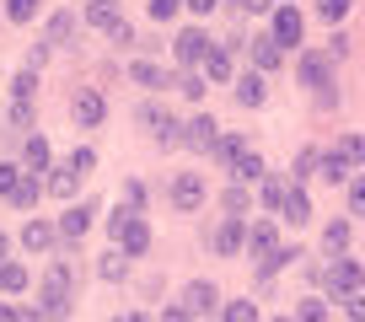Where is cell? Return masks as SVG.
Masks as SVG:
<instances>
[{"instance_id":"6da1fadb","label":"cell","mask_w":365,"mask_h":322,"mask_svg":"<svg viewBox=\"0 0 365 322\" xmlns=\"http://www.w3.org/2000/svg\"><path fill=\"white\" fill-rule=\"evenodd\" d=\"M70 301H76V269H70V258H54L43 274V290H38V306L48 322H59L70 317Z\"/></svg>"},{"instance_id":"7a4b0ae2","label":"cell","mask_w":365,"mask_h":322,"mask_svg":"<svg viewBox=\"0 0 365 322\" xmlns=\"http://www.w3.org/2000/svg\"><path fill=\"white\" fill-rule=\"evenodd\" d=\"M296 76H301V86H312V92H317L322 108L339 103V92H328V86H333V54H328V48H307V54H301V65H296Z\"/></svg>"},{"instance_id":"3957f363","label":"cell","mask_w":365,"mask_h":322,"mask_svg":"<svg viewBox=\"0 0 365 322\" xmlns=\"http://www.w3.org/2000/svg\"><path fill=\"white\" fill-rule=\"evenodd\" d=\"M135 118L150 129V140H156V145H178V140H182V124L172 118V108H167V103H140V113H135Z\"/></svg>"},{"instance_id":"277c9868","label":"cell","mask_w":365,"mask_h":322,"mask_svg":"<svg viewBox=\"0 0 365 322\" xmlns=\"http://www.w3.org/2000/svg\"><path fill=\"white\" fill-rule=\"evenodd\" d=\"M210 48H215V43H210L205 27H182V33L172 38V54H178V65H182V70H205Z\"/></svg>"},{"instance_id":"5b68a950","label":"cell","mask_w":365,"mask_h":322,"mask_svg":"<svg viewBox=\"0 0 365 322\" xmlns=\"http://www.w3.org/2000/svg\"><path fill=\"white\" fill-rule=\"evenodd\" d=\"M328 290H333L339 301L365 296V269L354 264V258H333V264H328Z\"/></svg>"},{"instance_id":"8992f818","label":"cell","mask_w":365,"mask_h":322,"mask_svg":"<svg viewBox=\"0 0 365 322\" xmlns=\"http://www.w3.org/2000/svg\"><path fill=\"white\" fill-rule=\"evenodd\" d=\"M103 113H108L103 92H97V86H76V97H70V118H76V129H97Z\"/></svg>"},{"instance_id":"52a82bcc","label":"cell","mask_w":365,"mask_h":322,"mask_svg":"<svg viewBox=\"0 0 365 322\" xmlns=\"http://www.w3.org/2000/svg\"><path fill=\"white\" fill-rule=\"evenodd\" d=\"M33 92H38V70L27 65L22 76L11 80V124H16V129L33 124Z\"/></svg>"},{"instance_id":"ba28073f","label":"cell","mask_w":365,"mask_h":322,"mask_svg":"<svg viewBox=\"0 0 365 322\" xmlns=\"http://www.w3.org/2000/svg\"><path fill=\"white\" fill-rule=\"evenodd\" d=\"M210 247H215L220 258H237V253H247V220L226 215V220L215 226V237H210Z\"/></svg>"},{"instance_id":"9c48e42d","label":"cell","mask_w":365,"mask_h":322,"mask_svg":"<svg viewBox=\"0 0 365 322\" xmlns=\"http://www.w3.org/2000/svg\"><path fill=\"white\" fill-rule=\"evenodd\" d=\"M210 188H205V172H178L172 177V204L178 209H205Z\"/></svg>"},{"instance_id":"30bf717a","label":"cell","mask_w":365,"mask_h":322,"mask_svg":"<svg viewBox=\"0 0 365 322\" xmlns=\"http://www.w3.org/2000/svg\"><path fill=\"white\" fill-rule=\"evenodd\" d=\"M269 33H274V43H279V48H296L301 33H307V22H301L296 6H279V11L269 16Z\"/></svg>"},{"instance_id":"8fae6325","label":"cell","mask_w":365,"mask_h":322,"mask_svg":"<svg viewBox=\"0 0 365 322\" xmlns=\"http://www.w3.org/2000/svg\"><path fill=\"white\" fill-rule=\"evenodd\" d=\"M188 317H210V311L220 306V290L210 285V279H194V285H182V301H178Z\"/></svg>"},{"instance_id":"7c38bea8","label":"cell","mask_w":365,"mask_h":322,"mask_svg":"<svg viewBox=\"0 0 365 322\" xmlns=\"http://www.w3.org/2000/svg\"><path fill=\"white\" fill-rule=\"evenodd\" d=\"M274 253H279V231H274V220H258V226H247V258L269 264Z\"/></svg>"},{"instance_id":"4fadbf2b","label":"cell","mask_w":365,"mask_h":322,"mask_svg":"<svg viewBox=\"0 0 365 322\" xmlns=\"http://www.w3.org/2000/svg\"><path fill=\"white\" fill-rule=\"evenodd\" d=\"M215 140H220V124L210 113H194L188 124H182V145H194V150H215Z\"/></svg>"},{"instance_id":"5bb4252c","label":"cell","mask_w":365,"mask_h":322,"mask_svg":"<svg viewBox=\"0 0 365 322\" xmlns=\"http://www.w3.org/2000/svg\"><path fill=\"white\" fill-rule=\"evenodd\" d=\"M113 242H118V253H124V258H140V253H150V226L135 215V220H129V226L118 231Z\"/></svg>"},{"instance_id":"9a60e30c","label":"cell","mask_w":365,"mask_h":322,"mask_svg":"<svg viewBox=\"0 0 365 322\" xmlns=\"http://www.w3.org/2000/svg\"><path fill=\"white\" fill-rule=\"evenodd\" d=\"M91 215H97L91 204H70L65 215H59V242H81L91 231Z\"/></svg>"},{"instance_id":"2e32d148","label":"cell","mask_w":365,"mask_h":322,"mask_svg":"<svg viewBox=\"0 0 365 322\" xmlns=\"http://www.w3.org/2000/svg\"><path fill=\"white\" fill-rule=\"evenodd\" d=\"M54 242H59V226H48V220H27L22 226V247L27 253H48Z\"/></svg>"},{"instance_id":"e0dca14e","label":"cell","mask_w":365,"mask_h":322,"mask_svg":"<svg viewBox=\"0 0 365 322\" xmlns=\"http://www.w3.org/2000/svg\"><path fill=\"white\" fill-rule=\"evenodd\" d=\"M231 86H237V108H263V70H242Z\"/></svg>"},{"instance_id":"ac0fdd59","label":"cell","mask_w":365,"mask_h":322,"mask_svg":"<svg viewBox=\"0 0 365 322\" xmlns=\"http://www.w3.org/2000/svg\"><path fill=\"white\" fill-rule=\"evenodd\" d=\"M279 215H285L290 226H307V220H312V199H307V188H301V183L285 188V204H279Z\"/></svg>"},{"instance_id":"d6986e66","label":"cell","mask_w":365,"mask_h":322,"mask_svg":"<svg viewBox=\"0 0 365 322\" xmlns=\"http://www.w3.org/2000/svg\"><path fill=\"white\" fill-rule=\"evenodd\" d=\"M86 22L97 27V33H108V38H113L118 27H124V16H118V6H113V0H91V6H86Z\"/></svg>"},{"instance_id":"ffe728a7","label":"cell","mask_w":365,"mask_h":322,"mask_svg":"<svg viewBox=\"0 0 365 322\" xmlns=\"http://www.w3.org/2000/svg\"><path fill=\"white\" fill-rule=\"evenodd\" d=\"M279 59H285V48L274 43V33H258V38H252V65H258V70H274Z\"/></svg>"},{"instance_id":"44dd1931","label":"cell","mask_w":365,"mask_h":322,"mask_svg":"<svg viewBox=\"0 0 365 322\" xmlns=\"http://www.w3.org/2000/svg\"><path fill=\"white\" fill-rule=\"evenodd\" d=\"M210 156H215L220 167H237V161L247 156V140H242V135H220V140H215V150H210Z\"/></svg>"},{"instance_id":"7402d4cb","label":"cell","mask_w":365,"mask_h":322,"mask_svg":"<svg viewBox=\"0 0 365 322\" xmlns=\"http://www.w3.org/2000/svg\"><path fill=\"white\" fill-rule=\"evenodd\" d=\"M70 33H76V11H54L48 16V33H43V48H59Z\"/></svg>"},{"instance_id":"603a6c76","label":"cell","mask_w":365,"mask_h":322,"mask_svg":"<svg viewBox=\"0 0 365 322\" xmlns=\"http://www.w3.org/2000/svg\"><path fill=\"white\" fill-rule=\"evenodd\" d=\"M76 183H81V172L65 161V167H54V177H48V194L54 199H76Z\"/></svg>"},{"instance_id":"cb8c5ba5","label":"cell","mask_w":365,"mask_h":322,"mask_svg":"<svg viewBox=\"0 0 365 322\" xmlns=\"http://www.w3.org/2000/svg\"><path fill=\"white\" fill-rule=\"evenodd\" d=\"M220 204H226V215L247 220V209H252V188H247V183H231V188H226V199H220Z\"/></svg>"},{"instance_id":"d4e9b609","label":"cell","mask_w":365,"mask_h":322,"mask_svg":"<svg viewBox=\"0 0 365 322\" xmlns=\"http://www.w3.org/2000/svg\"><path fill=\"white\" fill-rule=\"evenodd\" d=\"M349 172H354V167H349V161L339 156V150H322V177H328L333 188H339V183H354Z\"/></svg>"},{"instance_id":"484cf974","label":"cell","mask_w":365,"mask_h":322,"mask_svg":"<svg viewBox=\"0 0 365 322\" xmlns=\"http://www.w3.org/2000/svg\"><path fill=\"white\" fill-rule=\"evenodd\" d=\"M205 80H237V70H231V54L226 48H210V59H205Z\"/></svg>"},{"instance_id":"4316f807","label":"cell","mask_w":365,"mask_h":322,"mask_svg":"<svg viewBox=\"0 0 365 322\" xmlns=\"http://www.w3.org/2000/svg\"><path fill=\"white\" fill-rule=\"evenodd\" d=\"M43 188H48V183H38V172H27V177H22V183H16V194H11V204H16V209H33V204H38V199H43Z\"/></svg>"},{"instance_id":"83f0119b","label":"cell","mask_w":365,"mask_h":322,"mask_svg":"<svg viewBox=\"0 0 365 322\" xmlns=\"http://www.w3.org/2000/svg\"><path fill=\"white\" fill-rule=\"evenodd\" d=\"M322 247H328L333 258H344V247H349V220H328V226H322Z\"/></svg>"},{"instance_id":"f1b7e54d","label":"cell","mask_w":365,"mask_h":322,"mask_svg":"<svg viewBox=\"0 0 365 322\" xmlns=\"http://www.w3.org/2000/svg\"><path fill=\"white\" fill-rule=\"evenodd\" d=\"M129 80H140V86H172L161 76V65H150V59H129Z\"/></svg>"},{"instance_id":"f546056e","label":"cell","mask_w":365,"mask_h":322,"mask_svg":"<svg viewBox=\"0 0 365 322\" xmlns=\"http://www.w3.org/2000/svg\"><path fill=\"white\" fill-rule=\"evenodd\" d=\"M333 150H339L349 167H365V135H339V140H333Z\"/></svg>"},{"instance_id":"4dcf8cb0","label":"cell","mask_w":365,"mask_h":322,"mask_svg":"<svg viewBox=\"0 0 365 322\" xmlns=\"http://www.w3.org/2000/svg\"><path fill=\"white\" fill-rule=\"evenodd\" d=\"M231 177H237V183H263V156H258V150H247V156L231 167Z\"/></svg>"},{"instance_id":"1f68e13d","label":"cell","mask_w":365,"mask_h":322,"mask_svg":"<svg viewBox=\"0 0 365 322\" xmlns=\"http://www.w3.org/2000/svg\"><path fill=\"white\" fill-rule=\"evenodd\" d=\"M22 161H27V172H43V167H48V140H43V135H27Z\"/></svg>"},{"instance_id":"d6a6232c","label":"cell","mask_w":365,"mask_h":322,"mask_svg":"<svg viewBox=\"0 0 365 322\" xmlns=\"http://www.w3.org/2000/svg\"><path fill=\"white\" fill-rule=\"evenodd\" d=\"M0 290H6V296H16V290H27V264H0Z\"/></svg>"},{"instance_id":"836d02e7","label":"cell","mask_w":365,"mask_h":322,"mask_svg":"<svg viewBox=\"0 0 365 322\" xmlns=\"http://www.w3.org/2000/svg\"><path fill=\"white\" fill-rule=\"evenodd\" d=\"M172 86H178L182 97H205V70H178V76H172Z\"/></svg>"},{"instance_id":"e575fe53","label":"cell","mask_w":365,"mask_h":322,"mask_svg":"<svg viewBox=\"0 0 365 322\" xmlns=\"http://www.w3.org/2000/svg\"><path fill=\"white\" fill-rule=\"evenodd\" d=\"M220 322H258V306H252V301H226V306H220Z\"/></svg>"},{"instance_id":"d590c367","label":"cell","mask_w":365,"mask_h":322,"mask_svg":"<svg viewBox=\"0 0 365 322\" xmlns=\"http://www.w3.org/2000/svg\"><path fill=\"white\" fill-rule=\"evenodd\" d=\"M22 177H27V167H16V161H0V199H11Z\"/></svg>"},{"instance_id":"8d00e7d4","label":"cell","mask_w":365,"mask_h":322,"mask_svg":"<svg viewBox=\"0 0 365 322\" xmlns=\"http://www.w3.org/2000/svg\"><path fill=\"white\" fill-rule=\"evenodd\" d=\"M43 0H6V22H33Z\"/></svg>"},{"instance_id":"74e56055","label":"cell","mask_w":365,"mask_h":322,"mask_svg":"<svg viewBox=\"0 0 365 322\" xmlns=\"http://www.w3.org/2000/svg\"><path fill=\"white\" fill-rule=\"evenodd\" d=\"M296 322H328V301H317V296H307L296 306Z\"/></svg>"},{"instance_id":"f35d334b","label":"cell","mask_w":365,"mask_h":322,"mask_svg":"<svg viewBox=\"0 0 365 322\" xmlns=\"http://www.w3.org/2000/svg\"><path fill=\"white\" fill-rule=\"evenodd\" d=\"M97 274H103V279H124V274H129V258L113 247V253H108L103 264H97Z\"/></svg>"},{"instance_id":"ab89813d","label":"cell","mask_w":365,"mask_h":322,"mask_svg":"<svg viewBox=\"0 0 365 322\" xmlns=\"http://www.w3.org/2000/svg\"><path fill=\"white\" fill-rule=\"evenodd\" d=\"M312 167H322V156H317V150H301V156H296V172H290V183H307Z\"/></svg>"},{"instance_id":"60d3db41","label":"cell","mask_w":365,"mask_h":322,"mask_svg":"<svg viewBox=\"0 0 365 322\" xmlns=\"http://www.w3.org/2000/svg\"><path fill=\"white\" fill-rule=\"evenodd\" d=\"M182 6H188V0H150V22H172Z\"/></svg>"},{"instance_id":"b9f144b4","label":"cell","mask_w":365,"mask_h":322,"mask_svg":"<svg viewBox=\"0 0 365 322\" xmlns=\"http://www.w3.org/2000/svg\"><path fill=\"white\" fill-rule=\"evenodd\" d=\"M317 16L322 22H344V16H349V0H317Z\"/></svg>"},{"instance_id":"7bdbcfd3","label":"cell","mask_w":365,"mask_h":322,"mask_svg":"<svg viewBox=\"0 0 365 322\" xmlns=\"http://www.w3.org/2000/svg\"><path fill=\"white\" fill-rule=\"evenodd\" d=\"M70 167H76V172L86 177L91 167H97V150H91V145H76V150H70Z\"/></svg>"},{"instance_id":"ee69618b","label":"cell","mask_w":365,"mask_h":322,"mask_svg":"<svg viewBox=\"0 0 365 322\" xmlns=\"http://www.w3.org/2000/svg\"><path fill=\"white\" fill-rule=\"evenodd\" d=\"M263 204H269V209L285 204V183H279V177H269V183H263Z\"/></svg>"},{"instance_id":"f6af8a7d","label":"cell","mask_w":365,"mask_h":322,"mask_svg":"<svg viewBox=\"0 0 365 322\" xmlns=\"http://www.w3.org/2000/svg\"><path fill=\"white\" fill-rule=\"evenodd\" d=\"M242 11H252V16H274L279 11V0H237Z\"/></svg>"},{"instance_id":"bcb514c9","label":"cell","mask_w":365,"mask_h":322,"mask_svg":"<svg viewBox=\"0 0 365 322\" xmlns=\"http://www.w3.org/2000/svg\"><path fill=\"white\" fill-rule=\"evenodd\" d=\"M349 215H365V177L349 183Z\"/></svg>"},{"instance_id":"7dc6e473","label":"cell","mask_w":365,"mask_h":322,"mask_svg":"<svg viewBox=\"0 0 365 322\" xmlns=\"http://www.w3.org/2000/svg\"><path fill=\"white\" fill-rule=\"evenodd\" d=\"M290 258H301V253H296V247H290V253H285V247H279V253H274V258H269V264H258V274H263V279H269V274H274V269H279V264H290Z\"/></svg>"},{"instance_id":"c3c4849f","label":"cell","mask_w":365,"mask_h":322,"mask_svg":"<svg viewBox=\"0 0 365 322\" xmlns=\"http://www.w3.org/2000/svg\"><path fill=\"white\" fill-rule=\"evenodd\" d=\"M11 322H48V317H43V306H16Z\"/></svg>"},{"instance_id":"681fc988","label":"cell","mask_w":365,"mask_h":322,"mask_svg":"<svg viewBox=\"0 0 365 322\" xmlns=\"http://www.w3.org/2000/svg\"><path fill=\"white\" fill-rule=\"evenodd\" d=\"M328 54H333V59H344V54H349V38H344V33H333V43H328Z\"/></svg>"},{"instance_id":"f907efd6","label":"cell","mask_w":365,"mask_h":322,"mask_svg":"<svg viewBox=\"0 0 365 322\" xmlns=\"http://www.w3.org/2000/svg\"><path fill=\"white\" fill-rule=\"evenodd\" d=\"M161 322H194V317H188L182 306H161Z\"/></svg>"},{"instance_id":"816d5d0a","label":"cell","mask_w":365,"mask_h":322,"mask_svg":"<svg viewBox=\"0 0 365 322\" xmlns=\"http://www.w3.org/2000/svg\"><path fill=\"white\" fill-rule=\"evenodd\" d=\"M349 306V322H365V296H354V301H344Z\"/></svg>"},{"instance_id":"f5cc1de1","label":"cell","mask_w":365,"mask_h":322,"mask_svg":"<svg viewBox=\"0 0 365 322\" xmlns=\"http://www.w3.org/2000/svg\"><path fill=\"white\" fill-rule=\"evenodd\" d=\"M215 6H220V0H188V11H194V16H210Z\"/></svg>"},{"instance_id":"db71d44e","label":"cell","mask_w":365,"mask_h":322,"mask_svg":"<svg viewBox=\"0 0 365 322\" xmlns=\"http://www.w3.org/2000/svg\"><path fill=\"white\" fill-rule=\"evenodd\" d=\"M6 253H11V237H6V231H0V264H11V258H6Z\"/></svg>"},{"instance_id":"11a10c76","label":"cell","mask_w":365,"mask_h":322,"mask_svg":"<svg viewBox=\"0 0 365 322\" xmlns=\"http://www.w3.org/2000/svg\"><path fill=\"white\" fill-rule=\"evenodd\" d=\"M113 322H150V317H140V311H124V317H113Z\"/></svg>"},{"instance_id":"9f6ffc18","label":"cell","mask_w":365,"mask_h":322,"mask_svg":"<svg viewBox=\"0 0 365 322\" xmlns=\"http://www.w3.org/2000/svg\"><path fill=\"white\" fill-rule=\"evenodd\" d=\"M0 322H11V306H0Z\"/></svg>"},{"instance_id":"6f0895ef","label":"cell","mask_w":365,"mask_h":322,"mask_svg":"<svg viewBox=\"0 0 365 322\" xmlns=\"http://www.w3.org/2000/svg\"><path fill=\"white\" fill-rule=\"evenodd\" d=\"M269 322H296V317H269Z\"/></svg>"},{"instance_id":"680465c9","label":"cell","mask_w":365,"mask_h":322,"mask_svg":"<svg viewBox=\"0 0 365 322\" xmlns=\"http://www.w3.org/2000/svg\"><path fill=\"white\" fill-rule=\"evenodd\" d=\"M279 6H290V0H279Z\"/></svg>"}]
</instances>
